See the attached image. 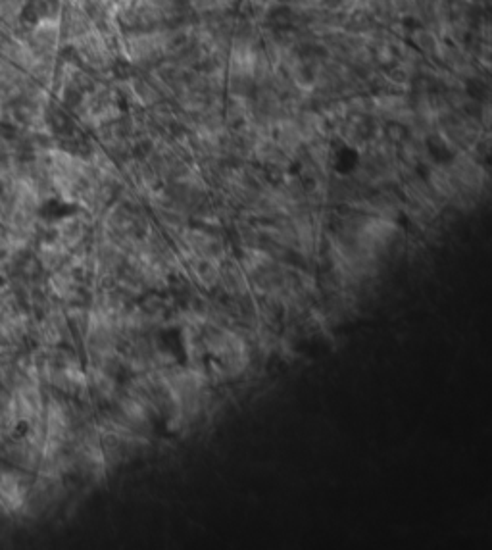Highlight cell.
Returning a JSON list of instances; mask_svg holds the SVG:
<instances>
[{
  "instance_id": "5",
  "label": "cell",
  "mask_w": 492,
  "mask_h": 550,
  "mask_svg": "<svg viewBox=\"0 0 492 550\" xmlns=\"http://www.w3.org/2000/svg\"><path fill=\"white\" fill-rule=\"evenodd\" d=\"M85 237V223L79 218H67L60 223L58 239L66 249H75Z\"/></svg>"
},
{
  "instance_id": "7",
  "label": "cell",
  "mask_w": 492,
  "mask_h": 550,
  "mask_svg": "<svg viewBox=\"0 0 492 550\" xmlns=\"http://www.w3.org/2000/svg\"><path fill=\"white\" fill-rule=\"evenodd\" d=\"M4 35H6V31H4V29H2V27H0V39L4 37Z\"/></svg>"
},
{
  "instance_id": "6",
  "label": "cell",
  "mask_w": 492,
  "mask_h": 550,
  "mask_svg": "<svg viewBox=\"0 0 492 550\" xmlns=\"http://www.w3.org/2000/svg\"><path fill=\"white\" fill-rule=\"evenodd\" d=\"M52 289L62 298H71L77 291V281L69 272H60L52 277Z\"/></svg>"
},
{
  "instance_id": "1",
  "label": "cell",
  "mask_w": 492,
  "mask_h": 550,
  "mask_svg": "<svg viewBox=\"0 0 492 550\" xmlns=\"http://www.w3.org/2000/svg\"><path fill=\"white\" fill-rule=\"evenodd\" d=\"M112 418L119 421L121 425L129 427L131 431L144 435V437L150 435V431H152V419H150L152 414L129 393L114 396V414H112Z\"/></svg>"
},
{
  "instance_id": "8",
  "label": "cell",
  "mask_w": 492,
  "mask_h": 550,
  "mask_svg": "<svg viewBox=\"0 0 492 550\" xmlns=\"http://www.w3.org/2000/svg\"><path fill=\"white\" fill-rule=\"evenodd\" d=\"M0 114H2V104H0Z\"/></svg>"
},
{
  "instance_id": "3",
  "label": "cell",
  "mask_w": 492,
  "mask_h": 550,
  "mask_svg": "<svg viewBox=\"0 0 492 550\" xmlns=\"http://www.w3.org/2000/svg\"><path fill=\"white\" fill-rule=\"evenodd\" d=\"M220 287H223V291L236 300L252 294L248 275L244 273L239 262H231V260L220 264Z\"/></svg>"
},
{
  "instance_id": "2",
  "label": "cell",
  "mask_w": 492,
  "mask_h": 550,
  "mask_svg": "<svg viewBox=\"0 0 492 550\" xmlns=\"http://www.w3.org/2000/svg\"><path fill=\"white\" fill-rule=\"evenodd\" d=\"M183 258L185 262H187V265H189L191 277L202 289L212 291V289H215V287L220 285V262L204 256H196V254H192L189 250L185 252V249H183Z\"/></svg>"
},
{
  "instance_id": "4",
  "label": "cell",
  "mask_w": 492,
  "mask_h": 550,
  "mask_svg": "<svg viewBox=\"0 0 492 550\" xmlns=\"http://www.w3.org/2000/svg\"><path fill=\"white\" fill-rule=\"evenodd\" d=\"M88 385H90V391H95L96 395L104 398V400H112L116 396V379H114V375L102 371L100 367H90Z\"/></svg>"
}]
</instances>
